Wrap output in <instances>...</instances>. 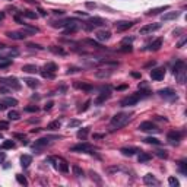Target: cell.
Segmentation results:
<instances>
[{
  "mask_svg": "<svg viewBox=\"0 0 187 187\" xmlns=\"http://www.w3.org/2000/svg\"><path fill=\"white\" fill-rule=\"evenodd\" d=\"M173 73L175 76L177 82L180 83H186V79H187V67H186V63L184 61H177L173 67Z\"/></svg>",
  "mask_w": 187,
  "mask_h": 187,
  "instance_id": "1",
  "label": "cell"
},
{
  "mask_svg": "<svg viewBox=\"0 0 187 187\" xmlns=\"http://www.w3.org/2000/svg\"><path fill=\"white\" fill-rule=\"evenodd\" d=\"M130 119H132V114H129V113H117L113 119H111V127H113L114 130H116V129L119 130V129H121V127L126 126Z\"/></svg>",
  "mask_w": 187,
  "mask_h": 187,
  "instance_id": "2",
  "label": "cell"
},
{
  "mask_svg": "<svg viewBox=\"0 0 187 187\" xmlns=\"http://www.w3.org/2000/svg\"><path fill=\"white\" fill-rule=\"evenodd\" d=\"M148 95H149V92H142V91L138 94H133V95H129V97H126V98H123V100L120 101V105L121 107H132V105H136L143 97H148Z\"/></svg>",
  "mask_w": 187,
  "mask_h": 187,
  "instance_id": "3",
  "label": "cell"
},
{
  "mask_svg": "<svg viewBox=\"0 0 187 187\" xmlns=\"http://www.w3.org/2000/svg\"><path fill=\"white\" fill-rule=\"evenodd\" d=\"M50 161L53 162V167L57 171H60V173H67L69 171V164H67V161L64 158H61V156H53V158H50Z\"/></svg>",
  "mask_w": 187,
  "mask_h": 187,
  "instance_id": "4",
  "label": "cell"
},
{
  "mask_svg": "<svg viewBox=\"0 0 187 187\" xmlns=\"http://www.w3.org/2000/svg\"><path fill=\"white\" fill-rule=\"evenodd\" d=\"M0 85H5V86H7L9 89L12 88V89H15V91H18V89H20V83H19V80L16 79L15 76L0 78Z\"/></svg>",
  "mask_w": 187,
  "mask_h": 187,
  "instance_id": "5",
  "label": "cell"
},
{
  "mask_svg": "<svg viewBox=\"0 0 187 187\" xmlns=\"http://www.w3.org/2000/svg\"><path fill=\"white\" fill-rule=\"evenodd\" d=\"M139 130H142V132H154V133H158V132H160V129L155 126L152 121H143V123H140Z\"/></svg>",
  "mask_w": 187,
  "mask_h": 187,
  "instance_id": "6",
  "label": "cell"
},
{
  "mask_svg": "<svg viewBox=\"0 0 187 187\" xmlns=\"http://www.w3.org/2000/svg\"><path fill=\"white\" fill-rule=\"evenodd\" d=\"M158 94H160L162 98H165V100H170V101H174L177 100V94L174 92L171 88H165V89H160L158 91Z\"/></svg>",
  "mask_w": 187,
  "mask_h": 187,
  "instance_id": "7",
  "label": "cell"
},
{
  "mask_svg": "<svg viewBox=\"0 0 187 187\" xmlns=\"http://www.w3.org/2000/svg\"><path fill=\"white\" fill-rule=\"evenodd\" d=\"M151 78L154 80H162L165 78V69L164 67H156L154 70H151Z\"/></svg>",
  "mask_w": 187,
  "mask_h": 187,
  "instance_id": "8",
  "label": "cell"
},
{
  "mask_svg": "<svg viewBox=\"0 0 187 187\" xmlns=\"http://www.w3.org/2000/svg\"><path fill=\"white\" fill-rule=\"evenodd\" d=\"M110 97H111L110 89H108V88H107V89H104V88H102V92H101L100 95H98V98L95 100V104H97V105H101V104H104V102H105Z\"/></svg>",
  "mask_w": 187,
  "mask_h": 187,
  "instance_id": "9",
  "label": "cell"
},
{
  "mask_svg": "<svg viewBox=\"0 0 187 187\" xmlns=\"http://www.w3.org/2000/svg\"><path fill=\"white\" fill-rule=\"evenodd\" d=\"M161 28V24H149V25H145V27L140 28V34L146 35V34H151L154 31H158Z\"/></svg>",
  "mask_w": 187,
  "mask_h": 187,
  "instance_id": "10",
  "label": "cell"
},
{
  "mask_svg": "<svg viewBox=\"0 0 187 187\" xmlns=\"http://www.w3.org/2000/svg\"><path fill=\"white\" fill-rule=\"evenodd\" d=\"M167 140L171 145H178L181 140V133L180 132H170L167 136Z\"/></svg>",
  "mask_w": 187,
  "mask_h": 187,
  "instance_id": "11",
  "label": "cell"
},
{
  "mask_svg": "<svg viewBox=\"0 0 187 187\" xmlns=\"http://www.w3.org/2000/svg\"><path fill=\"white\" fill-rule=\"evenodd\" d=\"M105 22H104V19H101V18H91V19L86 22V25H85V28L86 29H92L94 27H101V25H104Z\"/></svg>",
  "mask_w": 187,
  "mask_h": 187,
  "instance_id": "12",
  "label": "cell"
},
{
  "mask_svg": "<svg viewBox=\"0 0 187 187\" xmlns=\"http://www.w3.org/2000/svg\"><path fill=\"white\" fill-rule=\"evenodd\" d=\"M6 35L12 40H25L27 38L25 31H10V32H6Z\"/></svg>",
  "mask_w": 187,
  "mask_h": 187,
  "instance_id": "13",
  "label": "cell"
},
{
  "mask_svg": "<svg viewBox=\"0 0 187 187\" xmlns=\"http://www.w3.org/2000/svg\"><path fill=\"white\" fill-rule=\"evenodd\" d=\"M114 27L117 31H126L129 28L133 27V22H129V20H120V22H116L114 24Z\"/></svg>",
  "mask_w": 187,
  "mask_h": 187,
  "instance_id": "14",
  "label": "cell"
},
{
  "mask_svg": "<svg viewBox=\"0 0 187 187\" xmlns=\"http://www.w3.org/2000/svg\"><path fill=\"white\" fill-rule=\"evenodd\" d=\"M72 151L73 152H89V151H92V146L89 143H79V145L72 146Z\"/></svg>",
  "mask_w": 187,
  "mask_h": 187,
  "instance_id": "15",
  "label": "cell"
},
{
  "mask_svg": "<svg viewBox=\"0 0 187 187\" xmlns=\"http://www.w3.org/2000/svg\"><path fill=\"white\" fill-rule=\"evenodd\" d=\"M143 181H145V184H148V186H160V181L156 180L152 174H146L143 177Z\"/></svg>",
  "mask_w": 187,
  "mask_h": 187,
  "instance_id": "16",
  "label": "cell"
},
{
  "mask_svg": "<svg viewBox=\"0 0 187 187\" xmlns=\"http://www.w3.org/2000/svg\"><path fill=\"white\" fill-rule=\"evenodd\" d=\"M121 154L124 155V156H133L134 154H138V152H140L138 148H134V146H130V148H121V151H120Z\"/></svg>",
  "mask_w": 187,
  "mask_h": 187,
  "instance_id": "17",
  "label": "cell"
},
{
  "mask_svg": "<svg viewBox=\"0 0 187 187\" xmlns=\"http://www.w3.org/2000/svg\"><path fill=\"white\" fill-rule=\"evenodd\" d=\"M111 38V32L110 31H98L97 32V40H100V41H108Z\"/></svg>",
  "mask_w": 187,
  "mask_h": 187,
  "instance_id": "18",
  "label": "cell"
},
{
  "mask_svg": "<svg viewBox=\"0 0 187 187\" xmlns=\"http://www.w3.org/2000/svg\"><path fill=\"white\" fill-rule=\"evenodd\" d=\"M50 143V139L48 138H42V139H38L35 143L32 145V148L34 149H38V148H44L46 145H48Z\"/></svg>",
  "mask_w": 187,
  "mask_h": 187,
  "instance_id": "19",
  "label": "cell"
},
{
  "mask_svg": "<svg viewBox=\"0 0 187 187\" xmlns=\"http://www.w3.org/2000/svg\"><path fill=\"white\" fill-rule=\"evenodd\" d=\"M31 162H32V156H29V155H22V156H20V165L24 168L29 167Z\"/></svg>",
  "mask_w": 187,
  "mask_h": 187,
  "instance_id": "20",
  "label": "cell"
},
{
  "mask_svg": "<svg viewBox=\"0 0 187 187\" xmlns=\"http://www.w3.org/2000/svg\"><path fill=\"white\" fill-rule=\"evenodd\" d=\"M161 46H162V40H161V38H158V40H155L152 44H149L148 50H151V51H156V50H160Z\"/></svg>",
  "mask_w": 187,
  "mask_h": 187,
  "instance_id": "21",
  "label": "cell"
},
{
  "mask_svg": "<svg viewBox=\"0 0 187 187\" xmlns=\"http://www.w3.org/2000/svg\"><path fill=\"white\" fill-rule=\"evenodd\" d=\"M111 75V70L110 69H101V70H97L95 72V76L97 78H108Z\"/></svg>",
  "mask_w": 187,
  "mask_h": 187,
  "instance_id": "22",
  "label": "cell"
},
{
  "mask_svg": "<svg viewBox=\"0 0 187 187\" xmlns=\"http://www.w3.org/2000/svg\"><path fill=\"white\" fill-rule=\"evenodd\" d=\"M2 50H3V53L6 54V57H12V56H18V54H19V51H18L16 48H5V47H3Z\"/></svg>",
  "mask_w": 187,
  "mask_h": 187,
  "instance_id": "23",
  "label": "cell"
},
{
  "mask_svg": "<svg viewBox=\"0 0 187 187\" xmlns=\"http://www.w3.org/2000/svg\"><path fill=\"white\" fill-rule=\"evenodd\" d=\"M22 70L27 72V73H37L38 72V67L34 66V64H25V66L22 67Z\"/></svg>",
  "mask_w": 187,
  "mask_h": 187,
  "instance_id": "24",
  "label": "cell"
},
{
  "mask_svg": "<svg viewBox=\"0 0 187 187\" xmlns=\"http://www.w3.org/2000/svg\"><path fill=\"white\" fill-rule=\"evenodd\" d=\"M12 64V59H9V57H2L0 59V69H6Z\"/></svg>",
  "mask_w": 187,
  "mask_h": 187,
  "instance_id": "25",
  "label": "cell"
},
{
  "mask_svg": "<svg viewBox=\"0 0 187 187\" xmlns=\"http://www.w3.org/2000/svg\"><path fill=\"white\" fill-rule=\"evenodd\" d=\"M151 158H152V156H151L149 154H146V152H140L139 156H138V161H139L140 164H143V162H148Z\"/></svg>",
  "mask_w": 187,
  "mask_h": 187,
  "instance_id": "26",
  "label": "cell"
},
{
  "mask_svg": "<svg viewBox=\"0 0 187 187\" xmlns=\"http://www.w3.org/2000/svg\"><path fill=\"white\" fill-rule=\"evenodd\" d=\"M2 102H3L6 107H13V105H16V104H18V101L15 100V98H3V100H2Z\"/></svg>",
  "mask_w": 187,
  "mask_h": 187,
  "instance_id": "27",
  "label": "cell"
},
{
  "mask_svg": "<svg viewBox=\"0 0 187 187\" xmlns=\"http://www.w3.org/2000/svg\"><path fill=\"white\" fill-rule=\"evenodd\" d=\"M178 12H170V13H165L162 15V20H170V19H175V18H178Z\"/></svg>",
  "mask_w": 187,
  "mask_h": 187,
  "instance_id": "28",
  "label": "cell"
},
{
  "mask_svg": "<svg viewBox=\"0 0 187 187\" xmlns=\"http://www.w3.org/2000/svg\"><path fill=\"white\" fill-rule=\"evenodd\" d=\"M24 82H25V83H27L29 88H37V86H38V80H37V79H32V78H27V79L24 80Z\"/></svg>",
  "mask_w": 187,
  "mask_h": 187,
  "instance_id": "29",
  "label": "cell"
},
{
  "mask_svg": "<svg viewBox=\"0 0 187 187\" xmlns=\"http://www.w3.org/2000/svg\"><path fill=\"white\" fill-rule=\"evenodd\" d=\"M178 171H180L183 175H187V164H186V161H180V162H178Z\"/></svg>",
  "mask_w": 187,
  "mask_h": 187,
  "instance_id": "30",
  "label": "cell"
},
{
  "mask_svg": "<svg viewBox=\"0 0 187 187\" xmlns=\"http://www.w3.org/2000/svg\"><path fill=\"white\" fill-rule=\"evenodd\" d=\"M168 6H161V7H155V9H151L149 12H148L146 15H156L160 13V12H164V10H167Z\"/></svg>",
  "mask_w": 187,
  "mask_h": 187,
  "instance_id": "31",
  "label": "cell"
},
{
  "mask_svg": "<svg viewBox=\"0 0 187 187\" xmlns=\"http://www.w3.org/2000/svg\"><path fill=\"white\" fill-rule=\"evenodd\" d=\"M44 70H47V72H56L57 70V64L56 63H47L46 66H44Z\"/></svg>",
  "mask_w": 187,
  "mask_h": 187,
  "instance_id": "32",
  "label": "cell"
},
{
  "mask_svg": "<svg viewBox=\"0 0 187 187\" xmlns=\"http://www.w3.org/2000/svg\"><path fill=\"white\" fill-rule=\"evenodd\" d=\"M75 88H79V89H83V91H91L92 89L91 85H88V83H79V82L75 83Z\"/></svg>",
  "mask_w": 187,
  "mask_h": 187,
  "instance_id": "33",
  "label": "cell"
},
{
  "mask_svg": "<svg viewBox=\"0 0 187 187\" xmlns=\"http://www.w3.org/2000/svg\"><path fill=\"white\" fill-rule=\"evenodd\" d=\"M47 129H48V130H57V129H60V121L59 120L51 121V123L47 126Z\"/></svg>",
  "mask_w": 187,
  "mask_h": 187,
  "instance_id": "34",
  "label": "cell"
},
{
  "mask_svg": "<svg viewBox=\"0 0 187 187\" xmlns=\"http://www.w3.org/2000/svg\"><path fill=\"white\" fill-rule=\"evenodd\" d=\"M2 148L3 149H12V148H15V142L13 140H5L2 143Z\"/></svg>",
  "mask_w": 187,
  "mask_h": 187,
  "instance_id": "35",
  "label": "cell"
},
{
  "mask_svg": "<svg viewBox=\"0 0 187 187\" xmlns=\"http://www.w3.org/2000/svg\"><path fill=\"white\" fill-rule=\"evenodd\" d=\"M7 117H9V120H19V113L16 110H12V111H9Z\"/></svg>",
  "mask_w": 187,
  "mask_h": 187,
  "instance_id": "36",
  "label": "cell"
},
{
  "mask_svg": "<svg viewBox=\"0 0 187 187\" xmlns=\"http://www.w3.org/2000/svg\"><path fill=\"white\" fill-rule=\"evenodd\" d=\"M155 155H156L158 158H162V160H167V158H168L167 151H162V149H158V151H155Z\"/></svg>",
  "mask_w": 187,
  "mask_h": 187,
  "instance_id": "37",
  "label": "cell"
},
{
  "mask_svg": "<svg viewBox=\"0 0 187 187\" xmlns=\"http://www.w3.org/2000/svg\"><path fill=\"white\" fill-rule=\"evenodd\" d=\"M22 15H24V16H27V18H29V19H37V16H38L35 12H31V10H24Z\"/></svg>",
  "mask_w": 187,
  "mask_h": 187,
  "instance_id": "38",
  "label": "cell"
},
{
  "mask_svg": "<svg viewBox=\"0 0 187 187\" xmlns=\"http://www.w3.org/2000/svg\"><path fill=\"white\" fill-rule=\"evenodd\" d=\"M41 76L42 78H46V79H54V73L53 72H47V70H41Z\"/></svg>",
  "mask_w": 187,
  "mask_h": 187,
  "instance_id": "39",
  "label": "cell"
},
{
  "mask_svg": "<svg viewBox=\"0 0 187 187\" xmlns=\"http://www.w3.org/2000/svg\"><path fill=\"white\" fill-rule=\"evenodd\" d=\"M146 143H149V145H160L161 140H158L156 138H146V139H143Z\"/></svg>",
  "mask_w": 187,
  "mask_h": 187,
  "instance_id": "40",
  "label": "cell"
},
{
  "mask_svg": "<svg viewBox=\"0 0 187 187\" xmlns=\"http://www.w3.org/2000/svg\"><path fill=\"white\" fill-rule=\"evenodd\" d=\"M168 184H170L171 187H178L180 186V183H178V180H177L175 177H170V178H168Z\"/></svg>",
  "mask_w": 187,
  "mask_h": 187,
  "instance_id": "41",
  "label": "cell"
},
{
  "mask_svg": "<svg viewBox=\"0 0 187 187\" xmlns=\"http://www.w3.org/2000/svg\"><path fill=\"white\" fill-rule=\"evenodd\" d=\"M50 51H53V53H56V54H61V56H64L66 54V51L63 50V48H57V47H50Z\"/></svg>",
  "mask_w": 187,
  "mask_h": 187,
  "instance_id": "42",
  "label": "cell"
},
{
  "mask_svg": "<svg viewBox=\"0 0 187 187\" xmlns=\"http://www.w3.org/2000/svg\"><path fill=\"white\" fill-rule=\"evenodd\" d=\"M16 180H18V183H19V184H22V186H28V181H27V178H25L24 175L18 174V175H16Z\"/></svg>",
  "mask_w": 187,
  "mask_h": 187,
  "instance_id": "43",
  "label": "cell"
},
{
  "mask_svg": "<svg viewBox=\"0 0 187 187\" xmlns=\"http://www.w3.org/2000/svg\"><path fill=\"white\" fill-rule=\"evenodd\" d=\"M86 136H88V129H82V130L78 132V138L79 139H85Z\"/></svg>",
  "mask_w": 187,
  "mask_h": 187,
  "instance_id": "44",
  "label": "cell"
},
{
  "mask_svg": "<svg viewBox=\"0 0 187 187\" xmlns=\"http://www.w3.org/2000/svg\"><path fill=\"white\" fill-rule=\"evenodd\" d=\"M25 111H28V113H37L38 107L37 105H28V107H25Z\"/></svg>",
  "mask_w": 187,
  "mask_h": 187,
  "instance_id": "45",
  "label": "cell"
},
{
  "mask_svg": "<svg viewBox=\"0 0 187 187\" xmlns=\"http://www.w3.org/2000/svg\"><path fill=\"white\" fill-rule=\"evenodd\" d=\"M13 138H16V139H20V140H22V142H24V143H25V145H27V143H28V142H27V138H25V134L15 133V134H13Z\"/></svg>",
  "mask_w": 187,
  "mask_h": 187,
  "instance_id": "46",
  "label": "cell"
},
{
  "mask_svg": "<svg viewBox=\"0 0 187 187\" xmlns=\"http://www.w3.org/2000/svg\"><path fill=\"white\" fill-rule=\"evenodd\" d=\"M85 42H86V44H89V46H92L94 48H101V46H100V44H98L97 41H94V40H86V41H85Z\"/></svg>",
  "mask_w": 187,
  "mask_h": 187,
  "instance_id": "47",
  "label": "cell"
},
{
  "mask_svg": "<svg viewBox=\"0 0 187 187\" xmlns=\"http://www.w3.org/2000/svg\"><path fill=\"white\" fill-rule=\"evenodd\" d=\"M73 173L76 174L78 177H82V175H83V171H82V170H80L78 165H75V167H73Z\"/></svg>",
  "mask_w": 187,
  "mask_h": 187,
  "instance_id": "48",
  "label": "cell"
},
{
  "mask_svg": "<svg viewBox=\"0 0 187 187\" xmlns=\"http://www.w3.org/2000/svg\"><path fill=\"white\" fill-rule=\"evenodd\" d=\"M89 104H91V101H86V102L83 104V107H80L78 111H79V113H83V111H86L88 108H89Z\"/></svg>",
  "mask_w": 187,
  "mask_h": 187,
  "instance_id": "49",
  "label": "cell"
},
{
  "mask_svg": "<svg viewBox=\"0 0 187 187\" xmlns=\"http://www.w3.org/2000/svg\"><path fill=\"white\" fill-rule=\"evenodd\" d=\"M9 129V123L7 121H0V130H7Z\"/></svg>",
  "mask_w": 187,
  "mask_h": 187,
  "instance_id": "50",
  "label": "cell"
},
{
  "mask_svg": "<svg viewBox=\"0 0 187 187\" xmlns=\"http://www.w3.org/2000/svg\"><path fill=\"white\" fill-rule=\"evenodd\" d=\"M80 124V121L78 120H70L69 121V127H75V126H79Z\"/></svg>",
  "mask_w": 187,
  "mask_h": 187,
  "instance_id": "51",
  "label": "cell"
},
{
  "mask_svg": "<svg viewBox=\"0 0 187 187\" xmlns=\"http://www.w3.org/2000/svg\"><path fill=\"white\" fill-rule=\"evenodd\" d=\"M121 50H123V51H132V46H130V44H129V46H124V44H123V46H121Z\"/></svg>",
  "mask_w": 187,
  "mask_h": 187,
  "instance_id": "52",
  "label": "cell"
},
{
  "mask_svg": "<svg viewBox=\"0 0 187 187\" xmlns=\"http://www.w3.org/2000/svg\"><path fill=\"white\" fill-rule=\"evenodd\" d=\"M0 92H2V94H6V92H9V88H7V86H5V85H2V86H0Z\"/></svg>",
  "mask_w": 187,
  "mask_h": 187,
  "instance_id": "53",
  "label": "cell"
},
{
  "mask_svg": "<svg viewBox=\"0 0 187 187\" xmlns=\"http://www.w3.org/2000/svg\"><path fill=\"white\" fill-rule=\"evenodd\" d=\"M5 160H6V154L5 152H0V164H3Z\"/></svg>",
  "mask_w": 187,
  "mask_h": 187,
  "instance_id": "54",
  "label": "cell"
},
{
  "mask_svg": "<svg viewBox=\"0 0 187 187\" xmlns=\"http://www.w3.org/2000/svg\"><path fill=\"white\" fill-rule=\"evenodd\" d=\"M28 47H31V48H38V50H42V47L38 46V44H28Z\"/></svg>",
  "mask_w": 187,
  "mask_h": 187,
  "instance_id": "55",
  "label": "cell"
},
{
  "mask_svg": "<svg viewBox=\"0 0 187 187\" xmlns=\"http://www.w3.org/2000/svg\"><path fill=\"white\" fill-rule=\"evenodd\" d=\"M51 107H53V102L50 101V102H47V104H46V107H44V110H46V111H47V110H50V108H51Z\"/></svg>",
  "mask_w": 187,
  "mask_h": 187,
  "instance_id": "56",
  "label": "cell"
},
{
  "mask_svg": "<svg viewBox=\"0 0 187 187\" xmlns=\"http://www.w3.org/2000/svg\"><path fill=\"white\" fill-rule=\"evenodd\" d=\"M6 105H5V104H3V102H2V101H0V111H5V110H6Z\"/></svg>",
  "mask_w": 187,
  "mask_h": 187,
  "instance_id": "57",
  "label": "cell"
},
{
  "mask_svg": "<svg viewBox=\"0 0 187 187\" xmlns=\"http://www.w3.org/2000/svg\"><path fill=\"white\" fill-rule=\"evenodd\" d=\"M184 42H186V38H183V40H181L180 42H178V48H181V47L184 46Z\"/></svg>",
  "mask_w": 187,
  "mask_h": 187,
  "instance_id": "58",
  "label": "cell"
},
{
  "mask_svg": "<svg viewBox=\"0 0 187 187\" xmlns=\"http://www.w3.org/2000/svg\"><path fill=\"white\" fill-rule=\"evenodd\" d=\"M38 12H40V15H41V16H47V12H46V10H42V9H40Z\"/></svg>",
  "mask_w": 187,
  "mask_h": 187,
  "instance_id": "59",
  "label": "cell"
},
{
  "mask_svg": "<svg viewBox=\"0 0 187 187\" xmlns=\"http://www.w3.org/2000/svg\"><path fill=\"white\" fill-rule=\"evenodd\" d=\"M15 20H16L18 24H24V22H22V19H20L19 16H15Z\"/></svg>",
  "mask_w": 187,
  "mask_h": 187,
  "instance_id": "60",
  "label": "cell"
},
{
  "mask_svg": "<svg viewBox=\"0 0 187 187\" xmlns=\"http://www.w3.org/2000/svg\"><path fill=\"white\" fill-rule=\"evenodd\" d=\"M54 13L56 15H63L64 12H63V10H54Z\"/></svg>",
  "mask_w": 187,
  "mask_h": 187,
  "instance_id": "61",
  "label": "cell"
},
{
  "mask_svg": "<svg viewBox=\"0 0 187 187\" xmlns=\"http://www.w3.org/2000/svg\"><path fill=\"white\" fill-rule=\"evenodd\" d=\"M3 18H5V13H3V12H0V20H3Z\"/></svg>",
  "mask_w": 187,
  "mask_h": 187,
  "instance_id": "62",
  "label": "cell"
},
{
  "mask_svg": "<svg viewBox=\"0 0 187 187\" xmlns=\"http://www.w3.org/2000/svg\"><path fill=\"white\" fill-rule=\"evenodd\" d=\"M2 138H3V136H2V134H0V139H2Z\"/></svg>",
  "mask_w": 187,
  "mask_h": 187,
  "instance_id": "63",
  "label": "cell"
}]
</instances>
